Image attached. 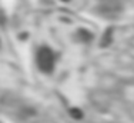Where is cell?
<instances>
[{"mask_svg":"<svg viewBox=\"0 0 134 123\" xmlns=\"http://www.w3.org/2000/svg\"><path fill=\"white\" fill-rule=\"evenodd\" d=\"M63 2H67V0H63Z\"/></svg>","mask_w":134,"mask_h":123,"instance_id":"obj_2","label":"cell"},{"mask_svg":"<svg viewBox=\"0 0 134 123\" xmlns=\"http://www.w3.org/2000/svg\"><path fill=\"white\" fill-rule=\"evenodd\" d=\"M37 64L43 72L50 73L54 67V54L49 47H41L37 52Z\"/></svg>","mask_w":134,"mask_h":123,"instance_id":"obj_1","label":"cell"}]
</instances>
